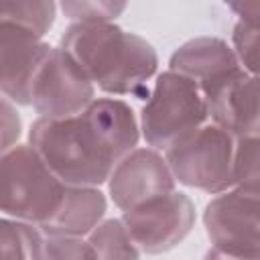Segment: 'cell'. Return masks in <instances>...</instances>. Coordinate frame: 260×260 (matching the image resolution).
Masks as SVG:
<instances>
[{
    "label": "cell",
    "mask_w": 260,
    "mask_h": 260,
    "mask_svg": "<svg viewBox=\"0 0 260 260\" xmlns=\"http://www.w3.org/2000/svg\"><path fill=\"white\" fill-rule=\"evenodd\" d=\"M138 140L136 114L118 98H98L81 114L63 120L37 118L28 130V144L71 187L108 183L118 162L138 148Z\"/></svg>",
    "instance_id": "obj_1"
},
{
    "label": "cell",
    "mask_w": 260,
    "mask_h": 260,
    "mask_svg": "<svg viewBox=\"0 0 260 260\" xmlns=\"http://www.w3.org/2000/svg\"><path fill=\"white\" fill-rule=\"evenodd\" d=\"M203 260H260V258H242V256H232V254H225L221 250H215V248H209L203 256Z\"/></svg>",
    "instance_id": "obj_23"
},
{
    "label": "cell",
    "mask_w": 260,
    "mask_h": 260,
    "mask_svg": "<svg viewBox=\"0 0 260 260\" xmlns=\"http://www.w3.org/2000/svg\"><path fill=\"white\" fill-rule=\"evenodd\" d=\"M228 8L238 16L242 22L260 24V2H230Z\"/></svg>",
    "instance_id": "obj_22"
},
{
    "label": "cell",
    "mask_w": 260,
    "mask_h": 260,
    "mask_svg": "<svg viewBox=\"0 0 260 260\" xmlns=\"http://www.w3.org/2000/svg\"><path fill=\"white\" fill-rule=\"evenodd\" d=\"M169 69L199 85L205 98L246 71L232 45L213 35L195 37L179 45L169 59Z\"/></svg>",
    "instance_id": "obj_10"
},
{
    "label": "cell",
    "mask_w": 260,
    "mask_h": 260,
    "mask_svg": "<svg viewBox=\"0 0 260 260\" xmlns=\"http://www.w3.org/2000/svg\"><path fill=\"white\" fill-rule=\"evenodd\" d=\"M87 240L95 260H140V248L134 244L120 217L104 219Z\"/></svg>",
    "instance_id": "obj_15"
},
{
    "label": "cell",
    "mask_w": 260,
    "mask_h": 260,
    "mask_svg": "<svg viewBox=\"0 0 260 260\" xmlns=\"http://www.w3.org/2000/svg\"><path fill=\"white\" fill-rule=\"evenodd\" d=\"M59 47L71 55L95 89L110 95L136 93L158 69L156 49L116 22L69 24Z\"/></svg>",
    "instance_id": "obj_2"
},
{
    "label": "cell",
    "mask_w": 260,
    "mask_h": 260,
    "mask_svg": "<svg viewBox=\"0 0 260 260\" xmlns=\"http://www.w3.org/2000/svg\"><path fill=\"white\" fill-rule=\"evenodd\" d=\"M43 260H95V254L87 238L45 236Z\"/></svg>",
    "instance_id": "obj_20"
},
{
    "label": "cell",
    "mask_w": 260,
    "mask_h": 260,
    "mask_svg": "<svg viewBox=\"0 0 260 260\" xmlns=\"http://www.w3.org/2000/svg\"><path fill=\"white\" fill-rule=\"evenodd\" d=\"M232 49L250 75L260 77V24L236 20L232 28Z\"/></svg>",
    "instance_id": "obj_19"
},
{
    "label": "cell",
    "mask_w": 260,
    "mask_h": 260,
    "mask_svg": "<svg viewBox=\"0 0 260 260\" xmlns=\"http://www.w3.org/2000/svg\"><path fill=\"white\" fill-rule=\"evenodd\" d=\"M175 185L177 181L165 160V154L146 146L134 148L118 162L108 181V195L118 209L126 211L175 191Z\"/></svg>",
    "instance_id": "obj_9"
},
{
    "label": "cell",
    "mask_w": 260,
    "mask_h": 260,
    "mask_svg": "<svg viewBox=\"0 0 260 260\" xmlns=\"http://www.w3.org/2000/svg\"><path fill=\"white\" fill-rule=\"evenodd\" d=\"M2 197L4 217L26 221L39 230L59 211L67 185L49 169L41 154L26 142L2 152Z\"/></svg>",
    "instance_id": "obj_3"
},
{
    "label": "cell",
    "mask_w": 260,
    "mask_h": 260,
    "mask_svg": "<svg viewBox=\"0 0 260 260\" xmlns=\"http://www.w3.org/2000/svg\"><path fill=\"white\" fill-rule=\"evenodd\" d=\"M49 49L51 45L37 35L0 22V89L4 98L18 106H30V81Z\"/></svg>",
    "instance_id": "obj_11"
},
{
    "label": "cell",
    "mask_w": 260,
    "mask_h": 260,
    "mask_svg": "<svg viewBox=\"0 0 260 260\" xmlns=\"http://www.w3.org/2000/svg\"><path fill=\"white\" fill-rule=\"evenodd\" d=\"M205 122H209V108L199 85L171 69L158 73L140 110L144 142L165 152L177 138Z\"/></svg>",
    "instance_id": "obj_5"
},
{
    "label": "cell",
    "mask_w": 260,
    "mask_h": 260,
    "mask_svg": "<svg viewBox=\"0 0 260 260\" xmlns=\"http://www.w3.org/2000/svg\"><path fill=\"white\" fill-rule=\"evenodd\" d=\"M108 209V199L100 187L67 185L63 203L53 219L41 228L45 236H77L87 238L102 221Z\"/></svg>",
    "instance_id": "obj_13"
},
{
    "label": "cell",
    "mask_w": 260,
    "mask_h": 260,
    "mask_svg": "<svg viewBox=\"0 0 260 260\" xmlns=\"http://www.w3.org/2000/svg\"><path fill=\"white\" fill-rule=\"evenodd\" d=\"M234 181L238 187L260 189V136L236 138Z\"/></svg>",
    "instance_id": "obj_18"
},
{
    "label": "cell",
    "mask_w": 260,
    "mask_h": 260,
    "mask_svg": "<svg viewBox=\"0 0 260 260\" xmlns=\"http://www.w3.org/2000/svg\"><path fill=\"white\" fill-rule=\"evenodd\" d=\"M209 120L234 138L260 136V77L244 71L205 98Z\"/></svg>",
    "instance_id": "obj_12"
},
{
    "label": "cell",
    "mask_w": 260,
    "mask_h": 260,
    "mask_svg": "<svg viewBox=\"0 0 260 260\" xmlns=\"http://www.w3.org/2000/svg\"><path fill=\"white\" fill-rule=\"evenodd\" d=\"M203 228L211 248L260 258V189L234 185L211 197L203 209Z\"/></svg>",
    "instance_id": "obj_6"
},
{
    "label": "cell",
    "mask_w": 260,
    "mask_h": 260,
    "mask_svg": "<svg viewBox=\"0 0 260 260\" xmlns=\"http://www.w3.org/2000/svg\"><path fill=\"white\" fill-rule=\"evenodd\" d=\"M95 100V85L81 67L67 51L51 45L30 81V106L39 118L63 120L81 114Z\"/></svg>",
    "instance_id": "obj_7"
},
{
    "label": "cell",
    "mask_w": 260,
    "mask_h": 260,
    "mask_svg": "<svg viewBox=\"0 0 260 260\" xmlns=\"http://www.w3.org/2000/svg\"><path fill=\"white\" fill-rule=\"evenodd\" d=\"M57 16V4L51 0H10L0 8V22L24 28L43 39L53 26Z\"/></svg>",
    "instance_id": "obj_16"
},
{
    "label": "cell",
    "mask_w": 260,
    "mask_h": 260,
    "mask_svg": "<svg viewBox=\"0 0 260 260\" xmlns=\"http://www.w3.org/2000/svg\"><path fill=\"white\" fill-rule=\"evenodd\" d=\"M22 132V122L16 112V104L2 95V152L14 148Z\"/></svg>",
    "instance_id": "obj_21"
},
{
    "label": "cell",
    "mask_w": 260,
    "mask_h": 260,
    "mask_svg": "<svg viewBox=\"0 0 260 260\" xmlns=\"http://www.w3.org/2000/svg\"><path fill=\"white\" fill-rule=\"evenodd\" d=\"M71 24H102L114 22L124 10L126 2L114 0H65L59 4Z\"/></svg>",
    "instance_id": "obj_17"
},
{
    "label": "cell",
    "mask_w": 260,
    "mask_h": 260,
    "mask_svg": "<svg viewBox=\"0 0 260 260\" xmlns=\"http://www.w3.org/2000/svg\"><path fill=\"white\" fill-rule=\"evenodd\" d=\"M120 219L140 252L165 254L191 234L195 225V205L187 193L175 189L122 211Z\"/></svg>",
    "instance_id": "obj_8"
},
{
    "label": "cell",
    "mask_w": 260,
    "mask_h": 260,
    "mask_svg": "<svg viewBox=\"0 0 260 260\" xmlns=\"http://www.w3.org/2000/svg\"><path fill=\"white\" fill-rule=\"evenodd\" d=\"M234 154L236 138L209 120L177 138L165 150V160L177 183L219 195L236 185Z\"/></svg>",
    "instance_id": "obj_4"
},
{
    "label": "cell",
    "mask_w": 260,
    "mask_h": 260,
    "mask_svg": "<svg viewBox=\"0 0 260 260\" xmlns=\"http://www.w3.org/2000/svg\"><path fill=\"white\" fill-rule=\"evenodd\" d=\"M2 260H43L45 234L26 221L2 217L0 221Z\"/></svg>",
    "instance_id": "obj_14"
}]
</instances>
